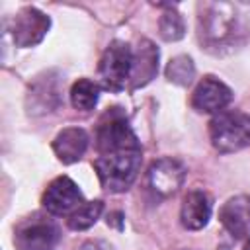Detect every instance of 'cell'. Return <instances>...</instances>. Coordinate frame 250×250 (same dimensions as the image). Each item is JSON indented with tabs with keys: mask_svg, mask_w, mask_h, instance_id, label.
<instances>
[{
	"mask_svg": "<svg viewBox=\"0 0 250 250\" xmlns=\"http://www.w3.org/2000/svg\"><path fill=\"white\" fill-rule=\"evenodd\" d=\"M209 139L215 150L230 154L250 146V115L242 111H221L209 121Z\"/></svg>",
	"mask_w": 250,
	"mask_h": 250,
	"instance_id": "7a4b0ae2",
	"label": "cell"
},
{
	"mask_svg": "<svg viewBox=\"0 0 250 250\" xmlns=\"http://www.w3.org/2000/svg\"><path fill=\"white\" fill-rule=\"evenodd\" d=\"M166 78L176 86H189L195 78V64L188 55H178L166 64Z\"/></svg>",
	"mask_w": 250,
	"mask_h": 250,
	"instance_id": "e0dca14e",
	"label": "cell"
},
{
	"mask_svg": "<svg viewBox=\"0 0 250 250\" xmlns=\"http://www.w3.org/2000/svg\"><path fill=\"white\" fill-rule=\"evenodd\" d=\"M211 211H213V203L209 193H205L203 189H193L184 197L180 209V221L188 230H199L209 223Z\"/></svg>",
	"mask_w": 250,
	"mask_h": 250,
	"instance_id": "7c38bea8",
	"label": "cell"
},
{
	"mask_svg": "<svg viewBox=\"0 0 250 250\" xmlns=\"http://www.w3.org/2000/svg\"><path fill=\"white\" fill-rule=\"evenodd\" d=\"M141 162H143V150L131 148L109 154H98V158L94 160V168L102 188L119 193L133 186V182L141 172Z\"/></svg>",
	"mask_w": 250,
	"mask_h": 250,
	"instance_id": "6da1fadb",
	"label": "cell"
},
{
	"mask_svg": "<svg viewBox=\"0 0 250 250\" xmlns=\"http://www.w3.org/2000/svg\"><path fill=\"white\" fill-rule=\"evenodd\" d=\"M158 29H160V37L164 41H178L184 37L186 23H184V18L174 10V6H168V10L160 16Z\"/></svg>",
	"mask_w": 250,
	"mask_h": 250,
	"instance_id": "d6986e66",
	"label": "cell"
},
{
	"mask_svg": "<svg viewBox=\"0 0 250 250\" xmlns=\"http://www.w3.org/2000/svg\"><path fill=\"white\" fill-rule=\"evenodd\" d=\"M96 148L98 154L141 148V143L133 133L127 115L123 113L121 107H111L100 117L96 129Z\"/></svg>",
	"mask_w": 250,
	"mask_h": 250,
	"instance_id": "3957f363",
	"label": "cell"
},
{
	"mask_svg": "<svg viewBox=\"0 0 250 250\" xmlns=\"http://www.w3.org/2000/svg\"><path fill=\"white\" fill-rule=\"evenodd\" d=\"M78 250H113V246H111L107 240H102V238H90V240H86Z\"/></svg>",
	"mask_w": 250,
	"mask_h": 250,
	"instance_id": "ffe728a7",
	"label": "cell"
},
{
	"mask_svg": "<svg viewBox=\"0 0 250 250\" xmlns=\"http://www.w3.org/2000/svg\"><path fill=\"white\" fill-rule=\"evenodd\" d=\"M88 141L90 139H88V133L84 129L66 127L55 137L53 150L62 164H74L84 156V152L88 148Z\"/></svg>",
	"mask_w": 250,
	"mask_h": 250,
	"instance_id": "4fadbf2b",
	"label": "cell"
},
{
	"mask_svg": "<svg viewBox=\"0 0 250 250\" xmlns=\"http://www.w3.org/2000/svg\"><path fill=\"white\" fill-rule=\"evenodd\" d=\"M100 100V86L94 80L80 78L70 88V104L78 111H92Z\"/></svg>",
	"mask_w": 250,
	"mask_h": 250,
	"instance_id": "2e32d148",
	"label": "cell"
},
{
	"mask_svg": "<svg viewBox=\"0 0 250 250\" xmlns=\"http://www.w3.org/2000/svg\"><path fill=\"white\" fill-rule=\"evenodd\" d=\"M232 100L230 88L215 76H205L191 94V107L199 113H221Z\"/></svg>",
	"mask_w": 250,
	"mask_h": 250,
	"instance_id": "30bf717a",
	"label": "cell"
},
{
	"mask_svg": "<svg viewBox=\"0 0 250 250\" xmlns=\"http://www.w3.org/2000/svg\"><path fill=\"white\" fill-rule=\"evenodd\" d=\"M131 70H133V51L129 43L125 41H111L98 66V76L100 82L105 90L109 92H119L125 88V84L131 80Z\"/></svg>",
	"mask_w": 250,
	"mask_h": 250,
	"instance_id": "5b68a950",
	"label": "cell"
},
{
	"mask_svg": "<svg viewBox=\"0 0 250 250\" xmlns=\"http://www.w3.org/2000/svg\"><path fill=\"white\" fill-rule=\"evenodd\" d=\"M244 250H250V240H246V244H244Z\"/></svg>",
	"mask_w": 250,
	"mask_h": 250,
	"instance_id": "44dd1931",
	"label": "cell"
},
{
	"mask_svg": "<svg viewBox=\"0 0 250 250\" xmlns=\"http://www.w3.org/2000/svg\"><path fill=\"white\" fill-rule=\"evenodd\" d=\"M184 180H186V168L176 158H158L150 164L146 172V184L150 191L160 199L174 195L182 188Z\"/></svg>",
	"mask_w": 250,
	"mask_h": 250,
	"instance_id": "52a82bcc",
	"label": "cell"
},
{
	"mask_svg": "<svg viewBox=\"0 0 250 250\" xmlns=\"http://www.w3.org/2000/svg\"><path fill=\"white\" fill-rule=\"evenodd\" d=\"M219 219L232 238L250 234V195H234L227 199L219 211Z\"/></svg>",
	"mask_w": 250,
	"mask_h": 250,
	"instance_id": "8fae6325",
	"label": "cell"
},
{
	"mask_svg": "<svg viewBox=\"0 0 250 250\" xmlns=\"http://www.w3.org/2000/svg\"><path fill=\"white\" fill-rule=\"evenodd\" d=\"M158 72V49L152 41L143 39L133 53V70H131V86L141 88L148 84Z\"/></svg>",
	"mask_w": 250,
	"mask_h": 250,
	"instance_id": "5bb4252c",
	"label": "cell"
},
{
	"mask_svg": "<svg viewBox=\"0 0 250 250\" xmlns=\"http://www.w3.org/2000/svg\"><path fill=\"white\" fill-rule=\"evenodd\" d=\"M84 203L82 199V191L78 189V186L68 178V176H59L55 178L45 193H43V207L51 213V215H72L80 205Z\"/></svg>",
	"mask_w": 250,
	"mask_h": 250,
	"instance_id": "ba28073f",
	"label": "cell"
},
{
	"mask_svg": "<svg viewBox=\"0 0 250 250\" xmlns=\"http://www.w3.org/2000/svg\"><path fill=\"white\" fill-rule=\"evenodd\" d=\"M29 100H33V113L35 111H53L59 105V88L55 86V82L49 78H39L31 90H29Z\"/></svg>",
	"mask_w": 250,
	"mask_h": 250,
	"instance_id": "9a60e30c",
	"label": "cell"
},
{
	"mask_svg": "<svg viewBox=\"0 0 250 250\" xmlns=\"http://www.w3.org/2000/svg\"><path fill=\"white\" fill-rule=\"evenodd\" d=\"M102 211H104V203L100 199H96V201H84L72 215H68L66 223H68V227L72 230H86V229H90L100 219Z\"/></svg>",
	"mask_w": 250,
	"mask_h": 250,
	"instance_id": "ac0fdd59",
	"label": "cell"
},
{
	"mask_svg": "<svg viewBox=\"0 0 250 250\" xmlns=\"http://www.w3.org/2000/svg\"><path fill=\"white\" fill-rule=\"evenodd\" d=\"M51 27L49 16H45L37 8H23L16 14L12 21V37L18 47H33L43 41Z\"/></svg>",
	"mask_w": 250,
	"mask_h": 250,
	"instance_id": "9c48e42d",
	"label": "cell"
},
{
	"mask_svg": "<svg viewBox=\"0 0 250 250\" xmlns=\"http://www.w3.org/2000/svg\"><path fill=\"white\" fill-rule=\"evenodd\" d=\"M236 16L227 4H211L199 18V37L207 49H221L234 39Z\"/></svg>",
	"mask_w": 250,
	"mask_h": 250,
	"instance_id": "8992f818",
	"label": "cell"
},
{
	"mask_svg": "<svg viewBox=\"0 0 250 250\" xmlns=\"http://www.w3.org/2000/svg\"><path fill=\"white\" fill-rule=\"evenodd\" d=\"M61 240V230L53 219L43 213H31L14 229L16 250H55Z\"/></svg>",
	"mask_w": 250,
	"mask_h": 250,
	"instance_id": "277c9868",
	"label": "cell"
}]
</instances>
